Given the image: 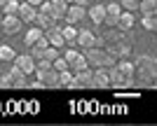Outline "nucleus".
Instances as JSON below:
<instances>
[{"instance_id":"obj_33","label":"nucleus","mask_w":157,"mask_h":126,"mask_svg":"<svg viewBox=\"0 0 157 126\" xmlns=\"http://www.w3.org/2000/svg\"><path fill=\"white\" fill-rule=\"evenodd\" d=\"M5 5H7V0H0V9H2Z\"/></svg>"},{"instance_id":"obj_1","label":"nucleus","mask_w":157,"mask_h":126,"mask_svg":"<svg viewBox=\"0 0 157 126\" xmlns=\"http://www.w3.org/2000/svg\"><path fill=\"white\" fill-rule=\"evenodd\" d=\"M136 75H134V84H143V86H152V82L157 80V56L143 54L138 56L136 63Z\"/></svg>"},{"instance_id":"obj_21","label":"nucleus","mask_w":157,"mask_h":126,"mask_svg":"<svg viewBox=\"0 0 157 126\" xmlns=\"http://www.w3.org/2000/svg\"><path fill=\"white\" fill-rule=\"evenodd\" d=\"M145 31H157V12L155 14H143V19H141Z\"/></svg>"},{"instance_id":"obj_11","label":"nucleus","mask_w":157,"mask_h":126,"mask_svg":"<svg viewBox=\"0 0 157 126\" xmlns=\"http://www.w3.org/2000/svg\"><path fill=\"white\" fill-rule=\"evenodd\" d=\"M12 63H14L17 68H21L26 75H33V73H35V59H33L31 54H17Z\"/></svg>"},{"instance_id":"obj_29","label":"nucleus","mask_w":157,"mask_h":126,"mask_svg":"<svg viewBox=\"0 0 157 126\" xmlns=\"http://www.w3.org/2000/svg\"><path fill=\"white\" fill-rule=\"evenodd\" d=\"M24 110H28L31 114H38L40 105H38V103H33V100H26V103H24Z\"/></svg>"},{"instance_id":"obj_3","label":"nucleus","mask_w":157,"mask_h":126,"mask_svg":"<svg viewBox=\"0 0 157 126\" xmlns=\"http://www.w3.org/2000/svg\"><path fill=\"white\" fill-rule=\"evenodd\" d=\"M105 52L110 54V56H115V59H120V56H129L131 42L124 40V38H120V35H108V49H105Z\"/></svg>"},{"instance_id":"obj_25","label":"nucleus","mask_w":157,"mask_h":126,"mask_svg":"<svg viewBox=\"0 0 157 126\" xmlns=\"http://www.w3.org/2000/svg\"><path fill=\"white\" fill-rule=\"evenodd\" d=\"M19 0H7V5L2 7V14H19Z\"/></svg>"},{"instance_id":"obj_30","label":"nucleus","mask_w":157,"mask_h":126,"mask_svg":"<svg viewBox=\"0 0 157 126\" xmlns=\"http://www.w3.org/2000/svg\"><path fill=\"white\" fill-rule=\"evenodd\" d=\"M0 89H14V86H12V80H10V75H2V77H0Z\"/></svg>"},{"instance_id":"obj_10","label":"nucleus","mask_w":157,"mask_h":126,"mask_svg":"<svg viewBox=\"0 0 157 126\" xmlns=\"http://www.w3.org/2000/svg\"><path fill=\"white\" fill-rule=\"evenodd\" d=\"M110 86V68H94V89H108Z\"/></svg>"},{"instance_id":"obj_32","label":"nucleus","mask_w":157,"mask_h":126,"mask_svg":"<svg viewBox=\"0 0 157 126\" xmlns=\"http://www.w3.org/2000/svg\"><path fill=\"white\" fill-rule=\"evenodd\" d=\"M26 2H31V5H35V7H40V5H42V2H45V0H26Z\"/></svg>"},{"instance_id":"obj_24","label":"nucleus","mask_w":157,"mask_h":126,"mask_svg":"<svg viewBox=\"0 0 157 126\" xmlns=\"http://www.w3.org/2000/svg\"><path fill=\"white\" fill-rule=\"evenodd\" d=\"M14 56H17V52H14L10 45H0V61H14Z\"/></svg>"},{"instance_id":"obj_28","label":"nucleus","mask_w":157,"mask_h":126,"mask_svg":"<svg viewBox=\"0 0 157 126\" xmlns=\"http://www.w3.org/2000/svg\"><path fill=\"white\" fill-rule=\"evenodd\" d=\"M52 66H54V70H59V73H61V70H68V61H66V59H63V54H61L59 59H54Z\"/></svg>"},{"instance_id":"obj_31","label":"nucleus","mask_w":157,"mask_h":126,"mask_svg":"<svg viewBox=\"0 0 157 126\" xmlns=\"http://www.w3.org/2000/svg\"><path fill=\"white\" fill-rule=\"evenodd\" d=\"M92 2H96V0H75V5H82V7H89Z\"/></svg>"},{"instance_id":"obj_18","label":"nucleus","mask_w":157,"mask_h":126,"mask_svg":"<svg viewBox=\"0 0 157 126\" xmlns=\"http://www.w3.org/2000/svg\"><path fill=\"white\" fill-rule=\"evenodd\" d=\"M7 75H10V80H12V86H14V89H21V86H26V73H24L21 68L12 66Z\"/></svg>"},{"instance_id":"obj_4","label":"nucleus","mask_w":157,"mask_h":126,"mask_svg":"<svg viewBox=\"0 0 157 126\" xmlns=\"http://www.w3.org/2000/svg\"><path fill=\"white\" fill-rule=\"evenodd\" d=\"M110 86H115V89H129V86H134V77L122 73L117 68V63H115V66H110Z\"/></svg>"},{"instance_id":"obj_19","label":"nucleus","mask_w":157,"mask_h":126,"mask_svg":"<svg viewBox=\"0 0 157 126\" xmlns=\"http://www.w3.org/2000/svg\"><path fill=\"white\" fill-rule=\"evenodd\" d=\"M61 33H63V40H66V45H68V47L78 45V28L73 26V23H68L66 28H61Z\"/></svg>"},{"instance_id":"obj_14","label":"nucleus","mask_w":157,"mask_h":126,"mask_svg":"<svg viewBox=\"0 0 157 126\" xmlns=\"http://www.w3.org/2000/svg\"><path fill=\"white\" fill-rule=\"evenodd\" d=\"M87 16L92 19V23H103V19H105V5L103 2H92V5L87 7Z\"/></svg>"},{"instance_id":"obj_27","label":"nucleus","mask_w":157,"mask_h":126,"mask_svg":"<svg viewBox=\"0 0 157 126\" xmlns=\"http://www.w3.org/2000/svg\"><path fill=\"white\" fill-rule=\"evenodd\" d=\"M138 2H141V0H120V7L127 9V12H136V9H138Z\"/></svg>"},{"instance_id":"obj_34","label":"nucleus","mask_w":157,"mask_h":126,"mask_svg":"<svg viewBox=\"0 0 157 126\" xmlns=\"http://www.w3.org/2000/svg\"><path fill=\"white\" fill-rule=\"evenodd\" d=\"M0 26H2V12H0Z\"/></svg>"},{"instance_id":"obj_8","label":"nucleus","mask_w":157,"mask_h":126,"mask_svg":"<svg viewBox=\"0 0 157 126\" xmlns=\"http://www.w3.org/2000/svg\"><path fill=\"white\" fill-rule=\"evenodd\" d=\"M63 19H66V23H73V26H75L78 21L87 19V7H82V5H68Z\"/></svg>"},{"instance_id":"obj_22","label":"nucleus","mask_w":157,"mask_h":126,"mask_svg":"<svg viewBox=\"0 0 157 126\" xmlns=\"http://www.w3.org/2000/svg\"><path fill=\"white\" fill-rule=\"evenodd\" d=\"M138 9L143 14H155L157 12V0H141V2H138Z\"/></svg>"},{"instance_id":"obj_9","label":"nucleus","mask_w":157,"mask_h":126,"mask_svg":"<svg viewBox=\"0 0 157 126\" xmlns=\"http://www.w3.org/2000/svg\"><path fill=\"white\" fill-rule=\"evenodd\" d=\"M78 45L89 49V47H101L103 40H101L96 33H92V31H78Z\"/></svg>"},{"instance_id":"obj_5","label":"nucleus","mask_w":157,"mask_h":126,"mask_svg":"<svg viewBox=\"0 0 157 126\" xmlns=\"http://www.w3.org/2000/svg\"><path fill=\"white\" fill-rule=\"evenodd\" d=\"M35 77H38L40 82H42V86L45 89H59V70H54L52 68H47V70H35Z\"/></svg>"},{"instance_id":"obj_20","label":"nucleus","mask_w":157,"mask_h":126,"mask_svg":"<svg viewBox=\"0 0 157 126\" xmlns=\"http://www.w3.org/2000/svg\"><path fill=\"white\" fill-rule=\"evenodd\" d=\"M42 33H45V31H42V28H38V26H35V23H33V26L28 28L26 38H24V45H26V47H31V45H33V42H35V40H38V38H40V35H42Z\"/></svg>"},{"instance_id":"obj_23","label":"nucleus","mask_w":157,"mask_h":126,"mask_svg":"<svg viewBox=\"0 0 157 126\" xmlns=\"http://www.w3.org/2000/svg\"><path fill=\"white\" fill-rule=\"evenodd\" d=\"M49 5L54 7V12H56V16H59V19H63L66 9H68V2H66V0H49Z\"/></svg>"},{"instance_id":"obj_16","label":"nucleus","mask_w":157,"mask_h":126,"mask_svg":"<svg viewBox=\"0 0 157 126\" xmlns=\"http://www.w3.org/2000/svg\"><path fill=\"white\" fill-rule=\"evenodd\" d=\"M134 23H136V16H134V12H120V19H117V28L122 31V33H129L131 28H134Z\"/></svg>"},{"instance_id":"obj_13","label":"nucleus","mask_w":157,"mask_h":126,"mask_svg":"<svg viewBox=\"0 0 157 126\" xmlns=\"http://www.w3.org/2000/svg\"><path fill=\"white\" fill-rule=\"evenodd\" d=\"M120 12H122L120 2H108V5H105V19H103V23H105V26H113V28H117Z\"/></svg>"},{"instance_id":"obj_12","label":"nucleus","mask_w":157,"mask_h":126,"mask_svg":"<svg viewBox=\"0 0 157 126\" xmlns=\"http://www.w3.org/2000/svg\"><path fill=\"white\" fill-rule=\"evenodd\" d=\"M35 16H38V7L24 0V2L19 5V19L24 21V23H31L33 26V23H35Z\"/></svg>"},{"instance_id":"obj_7","label":"nucleus","mask_w":157,"mask_h":126,"mask_svg":"<svg viewBox=\"0 0 157 126\" xmlns=\"http://www.w3.org/2000/svg\"><path fill=\"white\" fill-rule=\"evenodd\" d=\"M63 59L68 61V68H71L73 73H78V70H82V68H87V59H85V54H80L75 52V49H68V52L63 54Z\"/></svg>"},{"instance_id":"obj_2","label":"nucleus","mask_w":157,"mask_h":126,"mask_svg":"<svg viewBox=\"0 0 157 126\" xmlns=\"http://www.w3.org/2000/svg\"><path fill=\"white\" fill-rule=\"evenodd\" d=\"M85 59H87V66L89 68H101V66L110 68L117 63V59L110 56L103 47H89V49H85Z\"/></svg>"},{"instance_id":"obj_26","label":"nucleus","mask_w":157,"mask_h":126,"mask_svg":"<svg viewBox=\"0 0 157 126\" xmlns=\"http://www.w3.org/2000/svg\"><path fill=\"white\" fill-rule=\"evenodd\" d=\"M117 68L120 70H122V73H127V75H131V77H134V75H136V68H134V63H129V61H117Z\"/></svg>"},{"instance_id":"obj_17","label":"nucleus","mask_w":157,"mask_h":126,"mask_svg":"<svg viewBox=\"0 0 157 126\" xmlns=\"http://www.w3.org/2000/svg\"><path fill=\"white\" fill-rule=\"evenodd\" d=\"M45 35H47V40H49V45H52V47H56V49L66 45V40H63V33H61V28H59V26L47 28V31H45Z\"/></svg>"},{"instance_id":"obj_6","label":"nucleus","mask_w":157,"mask_h":126,"mask_svg":"<svg viewBox=\"0 0 157 126\" xmlns=\"http://www.w3.org/2000/svg\"><path fill=\"white\" fill-rule=\"evenodd\" d=\"M21 26H24V21L19 19V14H2V26H0V31L7 35H17L21 31Z\"/></svg>"},{"instance_id":"obj_15","label":"nucleus","mask_w":157,"mask_h":126,"mask_svg":"<svg viewBox=\"0 0 157 126\" xmlns=\"http://www.w3.org/2000/svg\"><path fill=\"white\" fill-rule=\"evenodd\" d=\"M75 80H78L80 89H92L94 86V68H82V70H78L75 73Z\"/></svg>"}]
</instances>
